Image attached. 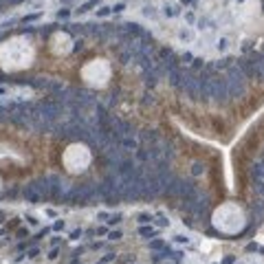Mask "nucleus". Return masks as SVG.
<instances>
[{"instance_id":"1","label":"nucleus","mask_w":264,"mask_h":264,"mask_svg":"<svg viewBox=\"0 0 264 264\" xmlns=\"http://www.w3.org/2000/svg\"><path fill=\"white\" fill-rule=\"evenodd\" d=\"M24 198H26L29 203H40V200H42V196L37 194V189L33 187V183H29V185L24 187Z\"/></svg>"},{"instance_id":"2","label":"nucleus","mask_w":264,"mask_h":264,"mask_svg":"<svg viewBox=\"0 0 264 264\" xmlns=\"http://www.w3.org/2000/svg\"><path fill=\"white\" fill-rule=\"evenodd\" d=\"M119 143L123 145V148H132V150H134V148H137V139H130V137H123V139L119 141Z\"/></svg>"},{"instance_id":"3","label":"nucleus","mask_w":264,"mask_h":264,"mask_svg":"<svg viewBox=\"0 0 264 264\" xmlns=\"http://www.w3.org/2000/svg\"><path fill=\"white\" fill-rule=\"evenodd\" d=\"M139 233H141V235H150V238H152V235H154L156 231H154L152 227H141V229H139Z\"/></svg>"},{"instance_id":"4","label":"nucleus","mask_w":264,"mask_h":264,"mask_svg":"<svg viewBox=\"0 0 264 264\" xmlns=\"http://www.w3.org/2000/svg\"><path fill=\"white\" fill-rule=\"evenodd\" d=\"M95 5H97V0H88L86 5H82V7H79V13H84V11H88V9H90V7H95Z\"/></svg>"},{"instance_id":"5","label":"nucleus","mask_w":264,"mask_h":264,"mask_svg":"<svg viewBox=\"0 0 264 264\" xmlns=\"http://www.w3.org/2000/svg\"><path fill=\"white\" fill-rule=\"evenodd\" d=\"M119 222H121V214L110 216V220H108V224H119Z\"/></svg>"},{"instance_id":"6","label":"nucleus","mask_w":264,"mask_h":264,"mask_svg":"<svg viewBox=\"0 0 264 264\" xmlns=\"http://www.w3.org/2000/svg\"><path fill=\"white\" fill-rule=\"evenodd\" d=\"M178 13V7H165V16H176Z\"/></svg>"},{"instance_id":"7","label":"nucleus","mask_w":264,"mask_h":264,"mask_svg":"<svg viewBox=\"0 0 264 264\" xmlns=\"http://www.w3.org/2000/svg\"><path fill=\"white\" fill-rule=\"evenodd\" d=\"M110 11H112V7H101L99 11H97V16H108Z\"/></svg>"},{"instance_id":"8","label":"nucleus","mask_w":264,"mask_h":264,"mask_svg":"<svg viewBox=\"0 0 264 264\" xmlns=\"http://www.w3.org/2000/svg\"><path fill=\"white\" fill-rule=\"evenodd\" d=\"M150 220H152V216H148V214H141V216H139V222H143V224L150 222Z\"/></svg>"},{"instance_id":"9","label":"nucleus","mask_w":264,"mask_h":264,"mask_svg":"<svg viewBox=\"0 0 264 264\" xmlns=\"http://www.w3.org/2000/svg\"><path fill=\"white\" fill-rule=\"evenodd\" d=\"M150 247H152V249H163V247H165V244H163L161 240H154L152 244H150Z\"/></svg>"},{"instance_id":"10","label":"nucleus","mask_w":264,"mask_h":264,"mask_svg":"<svg viewBox=\"0 0 264 264\" xmlns=\"http://www.w3.org/2000/svg\"><path fill=\"white\" fill-rule=\"evenodd\" d=\"M108 238H110V240H119V238H121V231H110Z\"/></svg>"},{"instance_id":"11","label":"nucleus","mask_w":264,"mask_h":264,"mask_svg":"<svg viewBox=\"0 0 264 264\" xmlns=\"http://www.w3.org/2000/svg\"><path fill=\"white\" fill-rule=\"evenodd\" d=\"M224 49H227V40H224V37H222V40L218 42V51H224Z\"/></svg>"},{"instance_id":"12","label":"nucleus","mask_w":264,"mask_h":264,"mask_svg":"<svg viewBox=\"0 0 264 264\" xmlns=\"http://www.w3.org/2000/svg\"><path fill=\"white\" fill-rule=\"evenodd\" d=\"M203 64H205L203 60H194V64H192V68L196 71V68H200V66H203Z\"/></svg>"},{"instance_id":"13","label":"nucleus","mask_w":264,"mask_h":264,"mask_svg":"<svg viewBox=\"0 0 264 264\" xmlns=\"http://www.w3.org/2000/svg\"><path fill=\"white\" fill-rule=\"evenodd\" d=\"M181 37L183 40H192V33L189 31H181Z\"/></svg>"},{"instance_id":"14","label":"nucleus","mask_w":264,"mask_h":264,"mask_svg":"<svg viewBox=\"0 0 264 264\" xmlns=\"http://www.w3.org/2000/svg\"><path fill=\"white\" fill-rule=\"evenodd\" d=\"M110 260H115V253H106V258H103V264L110 262Z\"/></svg>"},{"instance_id":"15","label":"nucleus","mask_w":264,"mask_h":264,"mask_svg":"<svg viewBox=\"0 0 264 264\" xmlns=\"http://www.w3.org/2000/svg\"><path fill=\"white\" fill-rule=\"evenodd\" d=\"M247 251H249V253H253V251H258V244H253V242H251L249 247H247Z\"/></svg>"},{"instance_id":"16","label":"nucleus","mask_w":264,"mask_h":264,"mask_svg":"<svg viewBox=\"0 0 264 264\" xmlns=\"http://www.w3.org/2000/svg\"><path fill=\"white\" fill-rule=\"evenodd\" d=\"M233 262H235V258H233V255H229V258H224V262H222V264H233Z\"/></svg>"},{"instance_id":"17","label":"nucleus","mask_w":264,"mask_h":264,"mask_svg":"<svg viewBox=\"0 0 264 264\" xmlns=\"http://www.w3.org/2000/svg\"><path fill=\"white\" fill-rule=\"evenodd\" d=\"M200 169H203V165L196 163V165H194V174H200Z\"/></svg>"},{"instance_id":"18","label":"nucleus","mask_w":264,"mask_h":264,"mask_svg":"<svg viewBox=\"0 0 264 264\" xmlns=\"http://www.w3.org/2000/svg\"><path fill=\"white\" fill-rule=\"evenodd\" d=\"M57 18H68V11H66V9H62V11L57 13Z\"/></svg>"},{"instance_id":"19","label":"nucleus","mask_w":264,"mask_h":264,"mask_svg":"<svg viewBox=\"0 0 264 264\" xmlns=\"http://www.w3.org/2000/svg\"><path fill=\"white\" fill-rule=\"evenodd\" d=\"M9 5H18V2H22V0H7Z\"/></svg>"},{"instance_id":"20","label":"nucleus","mask_w":264,"mask_h":264,"mask_svg":"<svg viewBox=\"0 0 264 264\" xmlns=\"http://www.w3.org/2000/svg\"><path fill=\"white\" fill-rule=\"evenodd\" d=\"M181 2H183V5H189V2H194V0H181Z\"/></svg>"},{"instance_id":"21","label":"nucleus","mask_w":264,"mask_h":264,"mask_svg":"<svg viewBox=\"0 0 264 264\" xmlns=\"http://www.w3.org/2000/svg\"><path fill=\"white\" fill-rule=\"evenodd\" d=\"M2 220H5V214H2V211H0V222H2Z\"/></svg>"},{"instance_id":"22","label":"nucleus","mask_w":264,"mask_h":264,"mask_svg":"<svg viewBox=\"0 0 264 264\" xmlns=\"http://www.w3.org/2000/svg\"><path fill=\"white\" fill-rule=\"evenodd\" d=\"M73 264H77V262H73Z\"/></svg>"},{"instance_id":"23","label":"nucleus","mask_w":264,"mask_h":264,"mask_svg":"<svg viewBox=\"0 0 264 264\" xmlns=\"http://www.w3.org/2000/svg\"><path fill=\"white\" fill-rule=\"evenodd\" d=\"M101 264H103V262H101Z\"/></svg>"}]
</instances>
